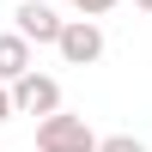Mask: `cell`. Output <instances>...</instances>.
<instances>
[{
    "label": "cell",
    "instance_id": "6da1fadb",
    "mask_svg": "<svg viewBox=\"0 0 152 152\" xmlns=\"http://www.w3.org/2000/svg\"><path fill=\"white\" fill-rule=\"evenodd\" d=\"M37 152H97V134L85 116H67V110H55V116L37 122Z\"/></svg>",
    "mask_w": 152,
    "mask_h": 152
},
{
    "label": "cell",
    "instance_id": "7a4b0ae2",
    "mask_svg": "<svg viewBox=\"0 0 152 152\" xmlns=\"http://www.w3.org/2000/svg\"><path fill=\"white\" fill-rule=\"evenodd\" d=\"M55 49H61L67 67H91V61H104V24L97 18H67L61 37H55Z\"/></svg>",
    "mask_w": 152,
    "mask_h": 152
},
{
    "label": "cell",
    "instance_id": "3957f363",
    "mask_svg": "<svg viewBox=\"0 0 152 152\" xmlns=\"http://www.w3.org/2000/svg\"><path fill=\"white\" fill-rule=\"evenodd\" d=\"M12 91V116H55L61 110V79H49V73H24V79H12L6 85Z\"/></svg>",
    "mask_w": 152,
    "mask_h": 152
},
{
    "label": "cell",
    "instance_id": "277c9868",
    "mask_svg": "<svg viewBox=\"0 0 152 152\" xmlns=\"http://www.w3.org/2000/svg\"><path fill=\"white\" fill-rule=\"evenodd\" d=\"M12 18H18V37H24V43H49V49H55L61 24H67L55 6H49V0H24V6L12 12Z\"/></svg>",
    "mask_w": 152,
    "mask_h": 152
},
{
    "label": "cell",
    "instance_id": "5b68a950",
    "mask_svg": "<svg viewBox=\"0 0 152 152\" xmlns=\"http://www.w3.org/2000/svg\"><path fill=\"white\" fill-rule=\"evenodd\" d=\"M24 73H31V43L18 31H0V85L24 79Z\"/></svg>",
    "mask_w": 152,
    "mask_h": 152
},
{
    "label": "cell",
    "instance_id": "8992f818",
    "mask_svg": "<svg viewBox=\"0 0 152 152\" xmlns=\"http://www.w3.org/2000/svg\"><path fill=\"white\" fill-rule=\"evenodd\" d=\"M73 12H79V18H104V12H116L122 0H67Z\"/></svg>",
    "mask_w": 152,
    "mask_h": 152
},
{
    "label": "cell",
    "instance_id": "52a82bcc",
    "mask_svg": "<svg viewBox=\"0 0 152 152\" xmlns=\"http://www.w3.org/2000/svg\"><path fill=\"white\" fill-rule=\"evenodd\" d=\"M97 152H146V140H134V134H110V140H97Z\"/></svg>",
    "mask_w": 152,
    "mask_h": 152
},
{
    "label": "cell",
    "instance_id": "ba28073f",
    "mask_svg": "<svg viewBox=\"0 0 152 152\" xmlns=\"http://www.w3.org/2000/svg\"><path fill=\"white\" fill-rule=\"evenodd\" d=\"M6 116H12V91L0 85V122H6Z\"/></svg>",
    "mask_w": 152,
    "mask_h": 152
},
{
    "label": "cell",
    "instance_id": "9c48e42d",
    "mask_svg": "<svg viewBox=\"0 0 152 152\" xmlns=\"http://www.w3.org/2000/svg\"><path fill=\"white\" fill-rule=\"evenodd\" d=\"M134 6H140V12H152V0H134Z\"/></svg>",
    "mask_w": 152,
    "mask_h": 152
}]
</instances>
